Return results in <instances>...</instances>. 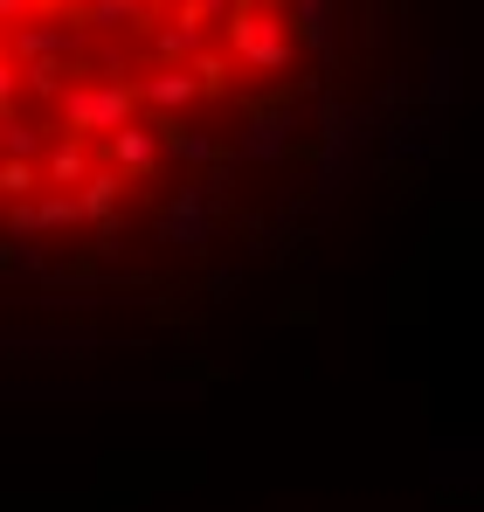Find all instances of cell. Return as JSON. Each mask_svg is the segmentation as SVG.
<instances>
[{"instance_id":"6da1fadb","label":"cell","mask_w":484,"mask_h":512,"mask_svg":"<svg viewBox=\"0 0 484 512\" xmlns=\"http://www.w3.org/2000/svg\"><path fill=\"white\" fill-rule=\"evenodd\" d=\"M312 77V0H0V243L160 222Z\"/></svg>"}]
</instances>
